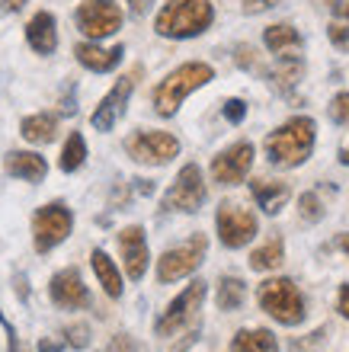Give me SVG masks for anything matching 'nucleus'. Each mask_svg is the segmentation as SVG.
I'll use <instances>...</instances> for the list:
<instances>
[{
    "label": "nucleus",
    "mask_w": 349,
    "mask_h": 352,
    "mask_svg": "<svg viewBox=\"0 0 349 352\" xmlns=\"http://www.w3.org/2000/svg\"><path fill=\"white\" fill-rule=\"evenodd\" d=\"M253 167V144L250 141H237L211 160V179L221 186H237Z\"/></svg>",
    "instance_id": "obj_13"
},
{
    "label": "nucleus",
    "mask_w": 349,
    "mask_h": 352,
    "mask_svg": "<svg viewBox=\"0 0 349 352\" xmlns=\"http://www.w3.org/2000/svg\"><path fill=\"white\" fill-rule=\"evenodd\" d=\"M119 250L122 260H125V272H129L131 282H141V276L147 272V241H145V228L131 224L125 231H119Z\"/></svg>",
    "instance_id": "obj_15"
},
{
    "label": "nucleus",
    "mask_w": 349,
    "mask_h": 352,
    "mask_svg": "<svg viewBox=\"0 0 349 352\" xmlns=\"http://www.w3.org/2000/svg\"><path fill=\"white\" fill-rule=\"evenodd\" d=\"M109 352H141V346L135 343L129 333H119V336H112Z\"/></svg>",
    "instance_id": "obj_33"
},
{
    "label": "nucleus",
    "mask_w": 349,
    "mask_h": 352,
    "mask_svg": "<svg viewBox=\"0 0 349 352\" xmlns=\"http://www.w3.org/2000/svg\"><path fill=\"white\" fill-rule=\"evenodd\" d=\"M244 116H247V102L244 100H228L224 102V119L228 122L237 125V122H244Z\"/></svg>",
    "instance_id": "obj_32"
},
{
    "label": "nucleus",
    "mask_w": 349,
    "mask_h": 352,
    "mask_svg": "<svg viewBox=\"0 0 349 352\" xmlns=\"http://www.w3.org/2000/svg\"><path fill=\"white\" fill-rule=\"evenodd\" d=\"M205 250H209V241H205V234H195L183 247H173V250H167L160 260H157V282H176V278H186L189 272L202 266L205 260Z\"/></svg>",
    "instance_id": "obj_7"
},
{
    "label": "nucleus",
    "mask_w": 349,
    "mask_h": 352,
    "mask_svg": "<svg viewBox=\"0 0 349 352\" xmlns=\"http://www.w3.org/2000/svg\"><path fill=\"white\" fill-rule=\"evenodd\" d=\"M340 314L349 320V285L340 288Z\"/></svg>",
    "instance_id": "obj_38"
},
{
    "label": "nucleus",
    "mask_w": 349,
    "mask_h": 352,
    "mask_svg": "<svg viewBox=\"0 0 349 352\" xmlns=\"http://www.w3.org/2000/svg\"><path fill=\"white\" fill-rule=\"evenodd\" d=\"M48 295L58 307L65 311H81V307H90V292L83 285V278L77 269H61L55 272L52 285H48Z\"/></svg>",
    "instance_id": "obj_14"
},
{
    "label": "nucleus",
    "mask_w": 349,
    "mask_h": 352,
    "mask_svg": "<svg viewBox=\"0 0 349 352\" xmlns=\"http://www.w3.org/2000/svg\"><path fill=\"white\" fill-rule=\"evenodd\" d=\"M26 42L32 45V52L39 55H52L58 48V29H55V16L52 13H36V16L29 19L26 26Z\"/></svg>",
    "instance_id": "obj_18"
},
{
    "label": "nucleus",
    "mask_w": 349,
    "mask_h": 352,
    "mask_svg": "<svg viewBox=\"0 0 349 352\" xmlns=\"http://www.w3.org/2000/svg\"><path fill=\"white\" fill-rule=\"evenodd\" d=\"M0 7L7 10V13H17V10L26 7V0H0Z\"/></svg>",
    "instance_id": "obj_40"
},
{
    "label": "nucleus",
    "mask_w": 349,
    "mask_h": 352,
    "mask_svg": "<svg viewBox=\"0 0 349 352\" xmlns=\"http://www.w3.org/2000/svg\"><path fill=\"white\" fill-rule=\"evenodd\" d=\"M129 3H131V16H145L151 10V0H129Z\"/></svg>",
    "instance_id": "obj_37"
},
{
    "label": "nucleus",
    "mask_w": 349,
    "mask_h": 352,
    "mask_svg": "<svg viewBox=\"0 0 349 352\" xmlns=\"http://www.w3.org/2000/svg\"><path fill=\"white\" fill-rule=\"evenodd\" d=\"M74 228V214L65 202H48L32 214V241H36L39 253L55 250L58 243L67 241V234Z\"/></svg>",
    "instance_id": "obj_5"
},
{
    "label": "nucleus",
    "mask_w": 349,
    "mask_h": 352,
    "mask_svg": "<svg viewBox=\"0 0 349 352\" xmlns=\"http://www.w3.org/2000/svg\"><path fill=\"white\" fill-rule=\"evenodd\" d=\"M340 160H343V164H349V144H346V148H343V154H340Z\"/></svg>",
    "instance_id": "obj_42"
},
{
    "label": "nucleus",
    "mask_w": 349,
    "mask_h": 352,
    "mask_svg": "<svg viewBox=\"0 0 349 352\" xmlns=\"http://www.w3.org/2000/svg\"><path fill=\"white\" fill-rule=\"evenodd\" d=\"M141 77V67H135L131 74L119 77L116 80V87H112L106 96H103V102L96 106V112H93V129L96 131H112L116 129V122L122 119V112H125V102H129L131 90H135V80Z\"/></svg>",
    "instance_id": "obj_12"
},
{
    "label": "nucleus",
    "mask_w": 349,
    "mask_h": 352,
    "mask_svg": "<svg viewBox=\"0 0 349 352\" xmlns=\"http://www.w3.org/2000/svg\"><path fill=\"white\" fill-rule=\"evenodd\" d=\"M263 42L273 55H288V52H298L302 48V36H298V29L288 26V23H276V26H269L263 32Z\"/></svg>",
    "instance_id": "obj_21"
},
{
    "label": "nucleus",
    "mask_w": 349,
    "mask_h": 352,
    "mask_svg": "<svg viewBox=\"0 0 349 352\" xmlns=\"http://www.w3.org/2000/svg\"><path fill=\"white\" fill-rule=\"evenodd\" d=\"M3 170L17 179H26V183H42L48 173V164L45 157H39L32 151H10L3 160Z\"/></svg>",
    "instance_id": "obj_17"
},
{
    "label": "nucleus",
    "mask_w": 349,
    "mask_h": 352,
    "mask_svg": "<svg viewBox=\"0 0 349 352\" xmlns=\"http://www.w3.org/2000/svg\"><path fill=\"white\" fill-rule=\"evenodd\" d=\"M257 301L282 327H298L304 320V298L292 278H266L257 288Z\"/></svg>",
    "instance_id": "obj_4"
},
{
    "label": "nucleus",
    "mask_w": 349,
    "mask_h": 352,
    "mask_svg": "<svg viewBox=\"0 0 349 352\" xmlns=\"http://www.w3.org/2000/svg\"><path fill=\"white\" fill-rule=\"evenodd\" d=\"M330 13L340 23H349V0H330Z\"/></svg>",
    "instance_id": "obj_35"
},
{
    "label": "nucleus",
    "mask_w": 349,
    "mask_h": 352,
    "mask_svg": "<svg viewBox=\"0 0 349 352\" xmlns=\"http://www.w3.org/2000/svg\"><path fill=\"white\" fill-rule=\"evenodd\" d=\"M250 192H253L257 205L266 214H279L285 208V202L292 199V189L285 183H279V179H253V183H250Z\"/></svg>",
    "instance_id": "obj_19"
},
{
    "label": "nucleus",
    "mask_w": 349,
    "mask_h": 352,
    "mask_svg": "<svg viewBox=\"0 0 349 352\" xmlns=\"http://www.w3.org/2000/svg\"><path fill=\"white\" fill-rule=\"evenodd\" d=\"M205 183H202V170L195 164H186L180 173H176L173 186L164 192V208L170 212H199L205 202Z\"/></svg>",
    "instance_id": "obj_11"
},
{
    "label": "nucleus",
    "mask_w": 349,
    "mask_h": 352,
    "mask_svg": "<svg viewBox=\"0 0 349 352\" xmlns=\"http://www.w3.org/2000/svg\"><path fill=\"white\" fill-rule=\"evenodd\" d=\"M125 151H129L131 160H138L145 167H164L180 154V141L167 131H135L125 138Z\"/></svg>",
    "instance_id": "obj_6"
},
{
    "label": "nucleus",
    "mask_w": 349,
    "mask_h": 352,
    "mask_svg": "<svg viewBox=\"0 0 349 352\" xmlns=\"http://www.w3.org/2000/svg\"><path fill=\"white\" fill-rule=\"evenodd\" d=\"M215 19L211 0H167V7L157 13V36L167 38H193L202 36Z\"/></svg>",
    "instance_id": "obj_2"
},
{
    "label": "nucleus",
    "mask_w": 349,
    "mask_h": 352,
    "mask_svg": "<svg viewBox=\"0 0 349 352\" xmlns=\"http://www.w3.org/2000/svg\"><path fill=\"white\" fill-rule=\"evenodd\" d=\"M314 141H317V125L308 116H298V119H288L285 125H279L276 131L266 135V157L273 167L292 170L302 167L304 160L311 157Z\"/></svg>",
    "instance_id": "obj_1"
},
{
    "label": "nucleus",
    "mask_w": 349,
    "mask_h": 352,
    "mask_svg": "<svg viewBox=\"0 0 349 352\" xmlns=\"http://www.w3.org/2000/svg\"><path fill=\"white\" fill-rule=\"evenodd\" d=\"M298 212H302V218L304 221H321L324 218V205H321V199H317V192H304L302 199H298Z\"/></svg>",
    "instance_id": "obj_28"
},
{
    "label": "nucleus",
    "mask_w": 349,
    "mask_h": 352,
    "mask_svg": "<svg viewBox=\"0 0 349 352\" xmlns=\"http://www.w3.org/2000/svg\"><path fill=\"white\" fill-rule=\"evenodd\" d=\"M330 119L337 125H346L349 122V93H337L330 100Z\"/></svg>",
    "instance_id": "obj_30"
},
{
    "label": "nucleus",
    "mask_w": 349,
    "mask_h": 352,
    "mask_svg": "<svg viewBox=\"0 0 349 352\" xmlns=\"http://www.w3.org/2000/svg\"><path fill=\"white\" fill-rule=\"evenodd\" d=\"M205 292H209L205 282H193L183 295H176L173 301H170V307L157 317V324H154L157 336H173L193 324L195 314H199V307H202V301H205Z\"/></svg>",
    "instance_id": "obj_9"
},
{
    "label": "nucleus",
    "mask_w": 349,
    "mask_h": 352,
    "mask_svg": "<svg viewBox=\"0 0 349 352\" xmlns=\"http://www.w3.org/2000/svg\"><path fill=\"white\" fill-rule=\"evenodd\" d=\"M19 135H23L29 144H48V141H55V135H58V116H52V112L26 116L23 125H19Z\"/></svg>",
    "instance_id": "obj_20"
},
{
    "label": "nucleus",
    "mask_w": 349,
    "mask_h": 352,
    "mask_svg": "<svg viewBox=\"0 0 349 352\" xmlns=\"http://www.w3.org/2000/svg\"><path fill=\"white\" fill-rule=\"evenodd\" d=\"M302 77H304V61L302 58H295V55H282L279 58V65L273 67V80H276L282 90L295 87Z\"/></svg>",
    "instance_id": "obj_27"
},
{
    "label": "nucleus",
    "mask_w": 349,
    "mask_h": 352,
    "mask_svg": "<svg viewBox=\"0 0 349 352\" xmlns=\"http://www.w3.org/2000/svg\"><path fill=\"white\" fill-rule=\"evenodd\" d=\"M340 247H343V253L349 256V234H343V237H340Z\"/></svg>",
    "instance_id": "obj_41"
},
{
    "label": "nucleus",
    "mask_w": 349,
    "mask_h": 352,
    "mask_svg": "<svg viewBox=\"0 0 349 352\" xmlns=\"http://www.w3.org/2000/svg\"><path fill=\"white\" fill-rule=\"evenodd\" d=\"M74 23L90 42H100V38L116 36L122 29V10L116 7V0H87L77 7Z\"/></svg>",
    "instance_id": "obj_8"
},
{
    "label": "nucleus",
    "mask_w": 349,
    "mask_h": 352,
    "mask_svg": "<svg viewBox=\"0 0 349 352\" xmlns=\"http://www.w3.org/2000/svg\"><path fill=\"white\" fill-rule=\"evenodd\" d=\"M83 160H87V144H83L81 131H74V135H67L65 148H61V160H58V167L65 170V173H74V170L83 167Z\"/></svg>",
    "instance_id": "obj_26"
},
{
    "label": "nucleus",
    "mask_w": 349,
    "mask_h": 352,
    "mask_svg": "<svg viewBox=\"0 0 349 352\" xmlns=\"http://www.w3.org/2000/svg\"><path fill=\"white\" fill-rule=\"evenodd\" d=\"M90 263H93L96 278H100L103 292H106L109 298H122V276H119V269H116V263L106 256V250H93Z\"/></svg>",
    "instance_id": "obj_23"
},
{
    "label": "nucleus",
    "mask_w": 349,
    "mask_h": 352,
    "mask_svg": "<svg viewBox=\"0 0 349 352\" xmlns=\"http://www.w3.org/2000/svg\"><path fill=\"white\" fill-rule=\"evenodd\" d=\"M215 301H218L221 311H237V307H244V301H247V285L234 276H224L218 282V298H215Z\"/></svg>",
    "instance_id": "obj_25"
},
{
    "label": "nucleus",
    "mask_w": 349,
    "mask_h": 352,
    "mask_svg": "<svg viewBox=\"0 0 349 352\" xmlns=\"http://www.w3.org/2000/svg\"><path fill=\"white\" fill-rule=\"evenodd\" d=\"M285 260V247H282V237H269L263 247L250 253V269H257V272H269V269L282 266Z\"/></svg>",
    "instance_id": "obj_24"
},
{
    "label": "nucleus",
    "mask_w": 349,
    "mask_h": 352,
    "mask_svg": "<svg viewBox=\"0 0 349 352\" xmlns=\"http://www.w3.org/2000/svg\"><path fill=\"white\" fill-rule=\"evenodd\" d=\"M244 13H263V10L279 7V0H240Z\"/></svg>",
    "instance_id": "obj_34"
},
{
    "label": "nucleus",
    "mask_w": 349,
    "mask_h": 352,
    "mask_svg": "<svg viewBox=\"0 0 349 352\" xmlns=\"http://www.w3.org/2000/svg\"><path fill=\"white\" fill-rule=\"evenodd\" d=\"M240 67H253V48L250 45H240L237 48V58H234Z\"/></svg>",
    "instance_id": "obj_36"
},
{
    "label": "nucleus",
    "mask_w": 349,
    "mask_h": 352,
    "mask_svg": "<svg viewBox=\"0 0 349 352\" xmlns=\"http://www.w3.org/2000/svg\"><path fill=\"white\" fill-rule=\"evenodd\" d=\"M211 77H215V71H211V65H205V61H189V65L176 67L173 74H167L154 90L157 116H167V119L176 116V109L183 106L186 96L193 90H199V87H205Z\"/></svg>",
    "instance_id": "obj_3"
},
{
    "label": "nucleus",
    "mask_w": 349,
    "mask_h": 352,
    "mask_svg": "<svg viewBox=\"0 0 349 352\" xmlns=\"http://www.w3.org/2000/svg\"><path fill=\"white\" fill-rule=\"evenodd\" d=\"M39 349H42V352H61V349H65V343H58V340H42V343H39Z\"/></svg>",
    "instance_id": "obj_39"
},
{
    "label": "nucleus",
    "mask_w": 349,
    "mask_h": 352,
    "mask_svg": "<svg viewBox=\"0 0 349 352\" xmlns=\"http://www.w3.org/2000/svg\"><path fill=\"white\" fill-rule=\"evenodd\" d=\"M67 333V346H74V349H83V346L90 343V327L87 324H74L65 330Z\"/></svg>",
    "instance_id": "obj_31"
},
{
    "label": "nucleus",
    "mask_w": 349,
    "mask_h": 352,
    "mask_svg": "<svg viewBox=\"0 0 349 352\" xmlns=\"http://www.w3.org/2000/svg\"><path fill=\"white\" fill-rule=\"evenodd\" d=\"M215 228H218L221 243L231 247V250H237V247H244V243H250L257 237V218H253V212H247V208L237 202H221L218 205Z\"/></svg>",
    "instance_id": "obj_10"
},
{
    "label": "nucleus",
    "mask_w": 349,
    "mask_h": 352,
    "mask_svg": "<svg viewBox=\"0 0 349 352\" xmlns=\"http://www.w3.org/2000/svg\"><path fill=\"white\" fill-rule=\"evenodd\" d=\"M327 36H330L333 48H340L349 55V23H340V19H333L330 26H327Z\"/></svg>",
    "instance_id": "obj_29"
},
{
    "label": "nucleus",
    "mask_w": 349,
    "mask_h": 352,
    "mask_svg": "<svg viewBox=\"0 0 349 352\" xmlns=\"http://www.w3.org/2000/svg\"><path fill=\"white\" fill-rule=\"evenodd\" d=\"M231 352H279L276 333H269L263 327L260 330H240L231 340Z\"/></svg>",
    "instance_id": "obj_22"
},
{
    "label": "nucleus",
    "mask_w": 349,
    "mask_h": 352,
    "mask_svg": "<svg viewBox=\"0 0 349 352\" xmlns=\"http://www.w3.org/2000/svg\"><path fill=\"white\" fill-rule=\"evenodd\" d=\"M74 55H77V61H81L87 71H93V74H106V71H112V67H119L125 48L122 45L100 48V45H93V42H81V45H74Z\"/></svg>",
    "instance_id": "obj_16"
}]
</instances>
